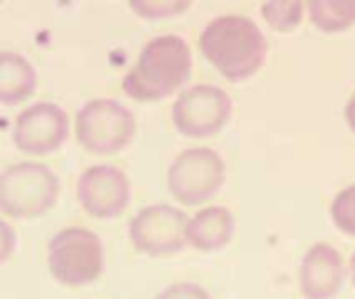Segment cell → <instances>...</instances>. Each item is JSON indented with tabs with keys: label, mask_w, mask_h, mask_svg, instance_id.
<instances>
[{
	"label": "cell",
	"mask_w": 355,
	"mask_h": 299,
	"mask_svg": "<svg viewBox=\"0 0 355 299\" xmlns=\"http://www.w3.org/2000/svg\"><path fill=\"white\" fill-rule=\"evenodd\" d=\"M306 4L302 0H266L260 4V12L266 23L279 31H289L304 19Z\"/></svg>",
	"instance_id": "cell-15"
},
{
	"label": "cell",
	"mask_w": 355,
	"mask_h": 299,
	"mask_svg": "<svg viewBox=\"0 0 355 299\" xmlns=\"http://www.w3.org/2000/svg\"><path fill=\"white\" fill-rule=\"evenodd\" d=\"M312 23L322 31H341L355 23V0H312L308 2Z\"/></svg>",
	"instance_id": "cell-14"
},
{
	"label": "cell",
	"mask_w": 355,
	"mask_h": 299,
	"mask_svg": "<svg viewBox=\"0 0 355 299\" xmlns=\"http://www.w3.org/2000/svg\"><path fill=\"white\" fill-rule=\"evenodd\" d=\"M37 87L35 67L15 50H0V104L17 106L33 96Z\"/></svg>",
	"instance_id": "cell-13"
},
{
	"label": "cell",
	"mask_w": 355,
	"mask_h": 299,
	"mask_svg": "<svg viewBox=\"0 0 355 299\" xmlns=\"http://www.w3.org/2000/svg\"><path fill=\"white\" fill-rule=\"evenodd\" d=\"M191 6L189 0H131L129 8L141 19H168L185 12Z\"/></svg>",
	"instance_id": "cell-17"
},
{
	"label": "cell",
	"mask_w": 355,
	"mask_h": 299,
	"mask_svg": "<svg viewBox=\"0 0 355 299\" xmlns=\"http://www.w3.org/2000/svg\"><path fill=\"white\" fill-rule=\"evenodd\" d=\"M137 121L133 112L114 98H94L75 117V137L83 150L96 156L123 152L135 137Z\"/></svg>",
	"instance_id": "cell-4"
},
{
	"label": "cell",
	"mask_w": 355,
	"mask_h": 299,
	"mask_svg": "<svg viewBox=\"0 0 355 299\" xmlns=\"http://www.w3.org/2000/svg\"><path fill=\"white\" fill-rule=\"evenodd\" d=\"M154 299H212V296L198 283L191 281H181L164 287Z\"/></svg>",
	"instance_id": "cell-18"
},
{
	"label": "cell",
	"mask_w": 355,
	"mask_h": 299,
	"mask_svg": "<svg viewBox=\"0 0 355 299\" xmlns=\"http://www.w3.org/2000/svg\"><path fill=\"white\" fill-rule=\"evenodd\" d=\"M235 233V216L227 206H206L187 223V244L198 252L223 250Z\"/></svg>",
	"instance_id": "cell-12"
},
{
	"label": "cell",
	"mask_w": 355,
	"mask_h": 299,
	"mask_svg": "<svg viewBox=\"0 0 355 299\" xmlns=\"http://www.w3.org/2000/svg\"><path fill=\"white\" fill-rule=\"evenodd\" d=\"M225 179L227 164L223 156L208 146L179 152L166 173L171 196L185 206H198L214 198L225 185Z\"/></svg>",
	"instance_id": "cell-6"
},
{
	"label": "cell",
	"mask_w": 355,
	"mask_h": 299,
	"mask_svg": "<svg viewBox=\"0 0 355 299\" xmlns=\"http://www.w3.org/2000/svg\"><path fill=\"white\" fill-rule=\"evenodd\" d=\"M189 216L171 204H150L135 212L127 233L135 252L152 258L179 254L187 244Z\"/></svg>",
	"instance_id": "cell-8"
},
{
	"label": "cell",
	"mask_w": 355,
	"mask_h": 299,
	"mask_svg": "<svg viewBox=\"0 0 355 299\" xmlns=\"http://www.w3.org/2000/svg\"><path fill=\"white\" fill-rule=\"evenodd\" d=\"M231 112V96L212 83L183 87L171 108L173 125L185 137H210L218 133L229 123Z\"/></svg>",
	"instance_id": "cell-7"
},
{
	"label": "cell",
	"mask_w": 355,
	"mask_h": 299,
	"mask_svg": "<svg viewBox=\"0 0 355 299\" xmlns=\"http://www.w3.org/2000/svg\"><path fill=\"white\" fill-rule=\"evenodd\" d=\"M17 250V233L15 229L0 219V264H4Z\"/></svg>",
	"instance_id": "cell-19"
},
{
	"label": "cell",
	"mask_w": 355,
	"mask_h": 299,
	"mask_svg": "<svg viewBox=\"0 0 355 299\" xmlns=\"http://www.w3.org/2000/svg\"><path fill=\"white\" fill-rule=\"evenodd\" d=\"M69 114L54 102H35L23 108L12 123V144L27 156H48L69 139Z\"/></svg>",
	"instance_id": "cell-9"
},
{
	"label": "cell",
	"mask_w": 355,
	"mask_h": 299,
	"mask_svg": "<svg viewBox=\"0 0 355 299\" xmlns=\"http://www.w3.org/2000/svg\"><path fill=\"white\" fill-rule=\"evenodd\" d=\"M77 202L92 219H116L131 202V181L114 164H94L77 179Z\"/></svg>",
	"instance_id": "cell-10"
},
{
	"label": "cell",
	"mask_w": 355,
	"mask_h": 299,
	"mask_svg": "<svg viewBox=\"0 0 355 299\" xmlns=\"http://www.w3.org/2000/svg\"><path fill=\"white\" fill-rule=\"evenodd\" d=\"M345 262L341 252L327 241L314 244L300 264V287L308 299H333L343 287Z\"/></svg>",
	"instance_id": "cell-11"
},
{
	"label": "cell",
	"mask_w": 355,
	"mask_h": 299,
	"mask_svg": "<svg viewBox=\"0 0 355 299\" xmlns=\"http://www.w3.org/2000/svg\"><path fill=\"white\" fill-rule=\"evenodd\" d=\"M347 271H349V277H352V283L355 285V252L352 254V258H349V266H347Z\"/></svg>",
	"instance_id": "cell-21"
},
{
	"label": "cell",
	"mask_w": 355,
	"mask_h": 299,
	"mask_svg": "<svg viewBox=\"0 0 355 299\" xmlns=\"http://www.w3.org/2000/svg\"><path fill=\"white\" fill-rule=\"evenodd\" d=\"M200 50L220 75L239 81L264 65L268 40L252 17L229 12L206 23L200 33Z\"/></svg>",
	"instance_id": "cell-1"
},
{
	"label": "cell",
	"mask_w": 355,
	"mask_h": 299,
	"mask_svg": "<svg viewBox=\"0 0 355 299\" xmlns=\"http://www.w3.org/2000/svg\"><path fill=\"white\" fill-rule=\"evenodd\" d=\"M191 67V48L181 35H156L144 44L135 65L123 77V92L137 102H158L187 83Z\"/></svg>",
	"instance_id": "cell-2"
},
{
	"label": "cell",
	"mask_w": 355,
	"mask_h": 299,
	"mask_svg": "<svg viewBox=\"0 0 355 299\" xmlns=\"http://www.w3.org/2000/svg\"><path fill=\"white\" fill-rule=\"evenodd\" d=\"M48 271L64 287H85L104 273L102 239L83 227L60 229L48 244Z\"/></svg>",
	"instance_id": "cell-5"
},
{
	"label": "cell",
	"mask_w": 355,
	"mask_h": 299,
	"mask_svg": "<svg viewBox=\"0 0 355 299\" xmlns=\"http://www.w3.org/2000/svg\"><path fill=\"white\" fill-rule=\"evenodd\" d=\"M331 219L337 229L355 237V183L343 187L331 202Z\"/></svg>",
	"instance_id": "cell-16"
},
{
	"label": "cell",
	"mask_w": 355,
	"mask_h": 299,
	"mask_svg": "<svg viewBox=\"0 0 355 299\" xmlns=\"http://www.w3.org/2000/svg\"><path fill=\"white\" fill-rule=\"evenodd\" d=\"M345 121H347V125L355 131V92L349 96V100L345 104Z\"/></svg>",
	"instance_id": "cell-20"
},
{
	"label": "cell",
	"mask_w": 355,
	"mask_h": 299,
	"mask_svg": "<svg viewBox=\"0 0 355 299\" xmlns=\"http://www.w3.org/2000/svg\"><path fill=\"white\" fill-rule=\"evenodd\" d=\"M60 196V179L44 162H17L0 173V212L31 221L50 212Z\"/></svg>",
	"instance_id": "cell-3"
}]
</instances>
